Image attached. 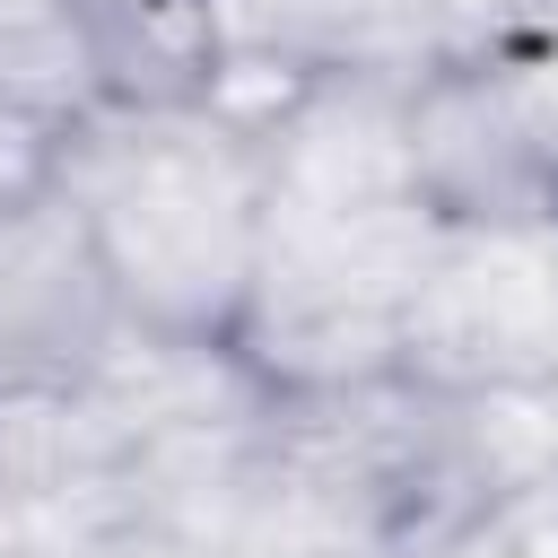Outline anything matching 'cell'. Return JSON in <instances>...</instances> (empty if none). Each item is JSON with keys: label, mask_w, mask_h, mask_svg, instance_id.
I'll return each instance as SVG.
<instances>
[{"label": "cell", "mask_w": 558, "mask_h": 558, "mask_svg": "<svg viewBox=\"0 0 558 558\" xmlns=\"http://www.w3.org/2000/svg\"><path fill=\"white\" fill-rule=\"evenodd\" d=\"M52 201L87 227L140 349H227L270 235L244 113H96L61 140Z\"/></svg>", "instance_id": "6da1fadb"}, {"label": "cell", "mask_w": 558, "mask_h": 558, "mask_svg": "<svg viewBox=\"0 0 558 558\" xmlns=\"http://www.w3.org/2000/svg\"><path fill=\"white\" fill-rule=\"evenodd\" d=\"M427 227L392 218H288L270 209L253 288L227 331V366L262 401H340L401 375V314L418 279Z\"/></svg>", "instance_id": "7a4b0ae2"}, {"label": "cell", "mask_w": 558, "mask_h": 558, "mask_svg": "<svg viewBox=\"0 0 558 558\" xmlns=\"http://www.w3.org/2000/svg\"><path fill=\"white\" fill-rule=\"evenodd\" d=\"M401 192L427 235H558V78L445 52L401 87Z\"/></svg>", "instance_id": "3957f363"}, {"label": "cell", "mask_w": 558, "mask_h": 558, "mask_svg": "<svg viewBox=\"0 0 558 558\" xmlns=\"http://www.w3.org/2000/svg\"><path fill=\"white\" fill-rule=\"evenodd\" d=\"M401 375L453 401L558 392V235H427Z\"/></svg>", "instance_id": "277c9868"}, {"label": "cell", "mask_w": 558, "mask_h": 558, "mask_svg": "<svg viewBox=\"0 0 558 558\" xmlns=\"http://www.w3.org/2000/svg\"><path fill=\"white\" fill-rule=\"evenodd\" d=\"M131 323L113 305V279L70 218V201H26L0 218V392L52 401L96 392L131 357Z\"/></svg>", "instance_id": "5b68a950"}, {"label": "cell", "mask_w": 558, "mask_h": 558, "mask_svg": "<svg viewBox=\"0 0 558 558\" xmlns=\"http://www.w3.org/2000/svg\"><path fill=\"white\" fill-rule=\"evenodd\" d=\"M218 35H227V105L235 78L288 96L314 78H418L427 61H445L410 0H218Z\"/></svg>", "instance_id": "8992f818"}, {"label": "cell", "mask_w": 558, "mask_h": 558, "mask_svg": "<svg viewBox=\"0 0 558 558\" xmlns=\"http://www.w3.org/2000/svg\"><path fill=\"white\" fill-rule=\"evenodd\" d=\"M105 113H218L227 35L218 0H78Z\"/></svg>", "instance_id": "52a82bcc"}, {"label": "cell", "mask_w": 558, "mask_h": 558, "mask_svg": "<svg viewBox=\"0 0 558 558\" xmlns=\"http://www.w3.org/2000/svg\"><path fill=\"white\" fill-rule=\"evenodd\" d=\"M0 113L70 140L105 113L78 0H0Z\"/></svg>", "instance_id": "ba28073f"}, {"label": "cell", "mask_w": 558, "mask_h": 558, "mask_svg": "<svg viewBox=\"0 0 558 558\" xmlns=\"http://www.w3.org/2000/svg\"><path fill=\"white\" fill-rule=\"evenodd\" d=\"M436 52H514L532 0H410Z\"/></svg>", "instance_id": "9c48e42d"}, {"label": "cell", "mask_w": 558, "mask_h": 558, "mask_svg": "<svg viewBox=\"0 0 558 558\" xmlns=\"http://www.w3.org/2000/svg\"><path fill=\"white\" fill-rule=\"evenodd\" d=\"M0 558H122V549L70 523H0Z\"/></svg>", "instance_id": "30bf717a"}, {"label": "cell", "mask_w": 558, "mask_h": 558, "mask_svg": "<svg viewBox=\"0 0 558 558\" xmlns=\"http://www.w3.org/2000/svg\"><path fill=\"white\" fill-rule=\"evenodd\" d=\"M549 78H558V70H549Z\"/></svg>", "instance_id": "8fae6325"}]
</instances>
